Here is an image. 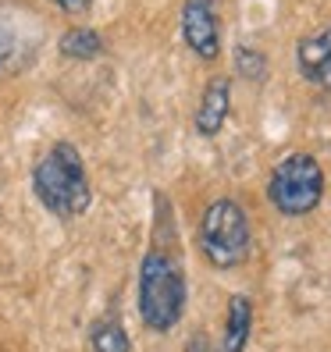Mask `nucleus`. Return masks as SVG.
Returning <instances> with one entry per match:
<instances>
[{
  "mask_svg": "<svg viewBox=\"0 0 331 352\" xmlns=\"http://www.w3.org/2000/svg\"><path fill=\"white\" fill-rule=\"evenodd\" d=\"M296 68L314 89H331V25H321L296 43Z\"/></svg>",
  "mask_w": 331,
  "mask_h": 352,
  "instance_id": "obj_7",
  "label": "nucleus"
},
{
  "mask_svg": "<svg viewBox=\"0 0 331 352\" xmlns=\"http://www.w3.org/2000/svg\"><path fill=\"white\" fill-rule=\"evenodd\" d=\"M43 43V25L25 8L0 4V75L22 72L39 54Z\"/></svg>",
  "mask_w": 331,
  "mask_h": 352,
  "instance_id": "obj_5",
  "label": "nucleus"
},
{
  "mask_svg": "<svg viewBox=\"0 0 331 352\" xmlns=\"http://www.w3.org/2000/svg\"><path fill=\"white\" fill-rule=\"evenodd\" d=\"M232 111V78L228 75H217L206 82V89L200 96V107H196V132L200 135H217L228 121Z\"/></svg>",
  "mask_w": 331,
  "mask_h": 352,
  "instance_id": "obj_8",
  "label": "nucleus"
},
{
  "mask_svg": "<svg viewBox=\"0 0 331 352\" xmlns=\"http://www.w3.org/2000/svg\"><path fill=\"white\" fill-rule=\"evenodd\" d=\"M32 192L54 217H82L93 203L86 160L72 142H54V146L36 160L32 168Z\"/></svg>",
  "mask_w": 331,
  "mask_h": 352,
  "instance_id": "obj_1",
  "label": "nucleus"
},
{
  "mask_svg": "<svg viewBox=\"0 0 331 352\" xmlns=\"http://www.w3.org/2000/svg\"><path fill=\"white\" fill-rule=\"evenodd\" d=\"M57 50H61V57H68V60H93V57L103 54V36H100L96 29L75 25V29H68V32H61Z\"/></svg>",
  "mask_w": 331,
  "mask_h": 352,
  "instance_id": "obj_10",
  "label": "nucleus"
},
{
  "mask_svg": "<svg viewBox=\"0 0 331 352\" xmlns=\"http://www.w3.org/2000/svg\"><path fill=\"white\" fill-rule=\"evenodd\" d=\"M250 245H253V228L235 199L221 196L206 203L200 217V253L206 263L217 267V271H232V267L246 263Z\"/></svg>",
  "mask_w": 331,
  "mask_h": 352,
  "instance_id": "obj_3",
  "label": "nucleus"
},
{
  "mask_svg": "<svg viewBox=\"0 0 331 352\" xmlns=\"http://www.w3.org/2000/svg\"><path fill=\"white\" fill-rule=\"evenodd\" d=\"M267 199L285 217L314 214L324 199V168L310 153H288L267 178Z\"/></svg>",
  "mask_w": 331,
  "mask_h": 352,
  "instance_id": "obj_4",
  "label": "nucleus"
},
{
  "mask_svg": "<svg viewBox=\"0 0 331 352\" xmlns=\"http://www.w3.org/2000/svg\"><path fill=\"white\" fill-rule=\"evenodd\" d=\"M189 299L182 260L171 245H153L139 267V317L150 331H171Z\"/></svg>",
  "mask_w": 331,
  "mask_h": 352,
  "instance_id": "obj_2",
  "label": "nucleus"
},
{
  "mask_svg": "<svg viewBox=\"0 0 331 352\" xmlns=\"http://www.w3.org/2000/svg\"><path fill=\"white\" fill-rule=\"evenodd\" d=\"M253 331V302L246 296H232L228 299V324H224V338H221V352H242L250 342Z\"/></svg>",
  "mask_w": 331,
  "mask_h": 352,
  "instance_id": "obj_9",
  "label": "nucleus"
},
{
  "mask_svg": "<svg viewBox=\"0 0 331 352\" xmlns=\"http://www.w3.org/2000/svg\"><path fill=\"white\" fill-rule=\"evenodd\" d=\"M89 349L93 352H132V342L125 335V327L114 320H100L89 331Z\"/></svg>",
  "mask_w": 331,
  "mask_h": 352,
  "instance_id": "obj_11",
  "label": "nucleus"
},
{
  "mask_svg": "<svg viewBox=\"0 0 331 352\" xmlns=\"http://www.w3.org/2000/svg\"><path fill=\"white\" fill-rule=\"evenodd\" d=\"M182 39L196 57L217 60V54H221L217 0H185L182 4Z\"/></svg>",
  "mask_w": 331,
  "mask_h": 352,
  "instance_id": "obj_6",
  "label": "nucleus"
},
{
  "mask_svg": "<svg viewBox=\"0 0 331 352\" xmlns=\"http://www.w3.org/2000/svg\"><path fill=\"white\" fill-rule=\"evenodd\" d=\"M54 4H57L61 11H68V14H78V11H86L93 0H54Z\"/></svg>",
  "mask_w": 331,
  "mask_h": 352,
  "instance_id": "obj_13",
  "label": "nucleus"
},
{
  "mask_svg": "<svg viewBox=\"0 0 331 352\" xmlns=\"http://www.w3.org/2000/svg\"><path fill=\"white\" fill-rule=\"evenodd\" d=\"M235 72L246 82H264L267 78V57L257 47H239L235 50Z\"/></svg>",
  "mask_w": 331,
  "mask_h": 352,
  "instance_id": "obj_12",
  "label": "nucleus"
}]
</instances>
